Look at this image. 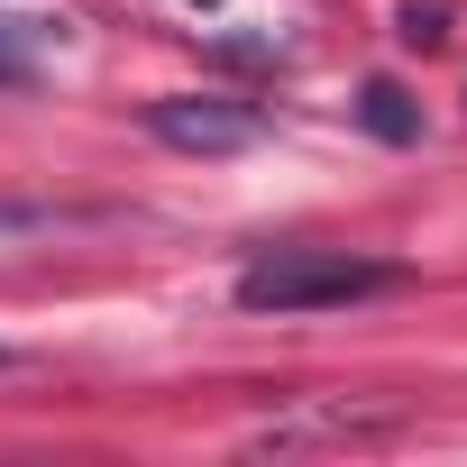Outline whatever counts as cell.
I'll list each match as a JSON object with an SVG mask.
<instances>
[{"mask_svg":"<svg viewBox=\"0 0 467 467\" xmlns=\"http://www.w3.org/2000/svg\"><path fill=\"white\" fill-rule=\"evenodd\" d=\"M440 19H449L440 0H403V28H394V37H403V47H440V37H449Z\"/></svg>","mask_w":467,"mask_h":467,"instance_id":"4","label":"cell"},{"mask_svg":"<svg viewBox=\"0 0 467 467\" xmlns=\"http://www.w3.org/2000/svg\"><path fill=\"white\" fill-rule=\"evenodd\" d=\"M403 266L385 257H348V248H275L239 275V312H339V303H367V294H394Z\"/></svg>","mask_w":467,"mask_h":467,"instance_id":"1","label":"cell"},{"mask_svg":"<svg viewBox=\"0 0 467 467\" xmlns=\"http://www.w3.org/2000/svg\"><path fill=\"white\" fill-rule=\"evenodd\" d=\"M147 129H156L174 156H239V147L266 138V119H257L248 101H229V92H174V101L147 110Z\"/></svg>","mask_w":467,"mask_h":467,"instance_id":"2","label":"cell"},{"mask_svg":"<svg viewBox=\"0 0 467 467\" xmlns=\"http://www.w3.org/2000/svg\"><path fill=\"white\" fill-rule=\"evenodd\" d=\"M358 119H367L385 147H412V138H421V110H412V92H403V83H385V74L358 92Z\"/></svg>","mask_w":467,"mask_h":467,"instance_id":"3","label":"cell"},{"mask_svg":"<svg viewBox=\"0 0 467 467\" xmlns=\"http://www.w3.org/2000/svg\"><path fill=\"white\" fill-rule=\"evenodd\" d=\"M0 83H19V56H10V47H0Z\"/></svg>","mask_w":467,"mask_h":467,"instance_id":"5","label":"cell"},{"mask_svg":"<svg viewBox=\"0 0 467 467\" xmlns=\"http://www.w3.org/2000/svg\"><path fill=\"white\" fill-rule=\"evenodd\" d=\"M202 10H211V0H202Z\"/></svg>","mask_w":467,"mask_h":467,"instance_id":"7","label":"cell"},{"mask_svg":"<svg viewBox=\"0 0 467 467\" xmlns=\"http://www.w3.org/2000/svg\"><path fill=\"white\" fill-rule=\"evenodd\" d=\"M0 367H10V348H0Z\"/></svg>","mask_w":467,"mask_h":467,"instance_id":"6","label":"cell"}]
</instances>
